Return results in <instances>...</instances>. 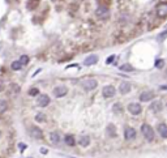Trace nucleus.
<instances>
[{
    "instance_id": "obj_8",
    "label": "nucleus",
    "mask_w": 167,
    "mask_h": 158,
    "mask_svg": "<svg viewBox=\"0 0 167 158\" xmlns=\"http://www.w3.org/2000/svg\"><path fill=\"white\" fill-rule=\"evenodd\" d=\"M124 137H125V140H128V141L133 140L136 137V129L132 127H125V129H124Z\"/></svg>"
},
{
    "instance_id": "obj_23",
    "label": "nucleus",
    "mask_w": 167,
    "mask_h": 158,
    "mask_svg": "<svg viewBox=\"0 0 167 158\" xmlns=\"http://www.w3.org/2000/svg\"><path fill=\"white\" fill-rule=\"evenodd\" d=\"M120 71L131 72V71H133V67L131 66V64H123V66H120Z\"/></svg>"
},
{
    "instance_id": "obj_26",
    "label": "nucleus",
    "mask_w": 167,
    "mask_h": 158,
    "mask_svg": "<svg viewBox=\"0 0 167 158\" xmlns=\"http://www.w3.org/2000/svg\"><path fill=\"white\" fill-rule=\"evenodd\" d=\"M38 93H39V90H38V88H31L30 90H29V95L35 97V95H38Z\"/></svg>"
},
{
    "instance_id": "obj_18",
    "label": "nucleus",
    "mask_w": 167,
    "mask_h": 158,
    "mask_svg": "<svg viewBox=\"0 0 167 158\" xmlns=\"http://www.w3.org/2000/svg\"><path fill=\"white\" fill-rule=\"evenodd\" d=\"M38 5H39V0H29V1L26 3V7H27V9H30V10L35 9Z\"/></svg>"
},
{
    "instance_id": "obj_25",
    "label": "nucleus",
    "mask_w": 167,
    "mask_h": 158,
    "mask_svg": "<svg viewBox=\"0 0 167 158\" xmlns=\"http://www.w3.org/2000/svg\"><path fill=\"white\" fill-rule=\"evenodd\" d=\"M20 63L22 64V66L27 64V63H29V56H27V55H22V56L20 57Z\"/></svg>"
},
{
    "instance_id": "obj_33",
    "label": "nucleus",
    "mask_w": 167,
    "mask_h": 158,
    "mask_svg": "<svg viewBox=\"0 0 167 158\" xmlns=\"http://www.w3.org/2000/svg\"><path fill=\"white\" fill-rule=\"evenodd\" d=\"M41 153H43V154H46V153H47V149L42 148V149H41Z\"/></svg>"
},
{
    "instance_id": "obj_4",
    "label": "nucleus",
    "mask_w": 167,
    "mask_h": 158,
    "mask_svg": "<svg viewBox=\"0 0 167 158\" xmlns=\"http://www.w3.org/2000/svg\"><path fill=\"white\" fill-rule=\"evenodd\" d=\"M115 88H114L112 85H106L103 89H102V94H103L105 98H112L114 95H115Z\"/></svg>"
},
{
    "instance_id": "obj_31",
    "label": "nucleus",
    "mask_w": 167,
    "mask_h": 158,
    "mask_svg": "<svg viewBox=\"0 0 167 158\" xmlns=\"http://www.w3.org/2000/svg\"><path fill=\"white\" fill-rule=\"evenodd\" d=\"M115 59V56H110V57H107V60H106V63L107 64H110V63H112V60Z\"/></svg>"
},
{
    "instance_id": "obj_35",
    "label": "nucleus",
    "mask_w": 167,
    "mask_h": 158,
    "mask_svg": "<svg viewBox=\"0 0 167 158\" xmlns=\"http://www.w3.org/2000/svg\"><path fill=\"white\" fill-rule=\"evenodd\" d=\"M161 89H167V86H161Z\"/></svg>"
},
{
    "instance_id": "obj_30",
    "label": "nucleus",
    "mask_w": 167,
    "mask_h": 158,
    "mask_svg": "<svg viewBox=\"0 0 167 158\" xmlns=\"http://www.w3.org/2000/svg\"><path fill=\"white\" fill-rule=\"evenodd\" d=\"M163 64H165V62H163V60H157V63H155V67H157V68H162Z\"/></svg>"
},
{
    "instance_id": "obj_29",
    "label": "nucleus",
    "mask_w": 167,
    "mask_h": 158,
    "mask_svg": "<svg viewBox=\"0 0 167 158\" xmlns=\"http://www.w3.org/2000/svg\"><path fill=\"white\" fill-rule=\"evenodd\" d=\"M10 88H12V93H13V94H17V93L20 92V88H19V86H16V85H12Z\"/></svg>"
},
{
    "instance_id": "obj_10",
    "label": "nucleus",
    "mask_w": 167,
    "mask_h": 158,
    "mask_svg": "<svg viewBox=\"0 0 167 158\" xmlns=\"http://www.w3.org/2000/svg\"><path fill=\"white\" fill-rule=\"evenodd\" d=\"M30 135H31L33 139H38V140L43 139V132H42L41 128H38V127H31L30 128Z\"/></svg>"
},
{
    "instance_id": "obj_13",
    "label": "nucleus",
    "mask_w": 167,
    "mask_h": 158,
    "mask_svg": "<svg viewBox=\"0 0 167 158\" xmlns=\"http://www.w3.org/2000/svg\"><path fill=\"white\" fill-rule=\"evenodd\" d=\"M98 62V56L97 55H89L86 59H85V62H84V64L85 66H94L95 63Z\"/></svg>"
},
{
    "instance_id": "obj_15",
    "label": "nucleus",
    "mask_w": 167,
    "mask_h": 158,
    "mask_svg": "<svg viewBox=\"0 0 167 158\" xmlns=\"http://www.w3.org/2000/svg\"><path fill=\"white\" fill-rule=\"evenodd\" d=\"M106 132H107V135L110 136V137H116V128L114 124H108L107 128H106Z\"/></svg>"
},
{
    "instance_id": "obj_6",
    "label": "nucleus",
    "mask_w": 167,
    "mask_h": 158,
    "mask_svg": "<svg viewBox=\"0 0 167 158\" xmlns=\"http://www.w3.org/2000/svg\"><path fill=\"white\" fill-rule=\"evenodd\" d=\"M67 93H68V89H67V86H64V85H59L54 89V95L56 97V98H62V97H64Z\"/></svg>"
},
{
    "instance_id": "obj_20",
    "label": "nucleus",
    "mask_w": 167,
    "mask_h": 158,
    "mask_svg": "<svg viewBox=\"0 0 167 158\" xmlns=\"http://www.w3.org/2000/svg\"><path fill=\"white\" fill-rule=\"evenodd\" d=\"M112 111H114V114H123L122 103H115V105L112 106Z\"/></svg>"
},
{
    "instance_id": "obj_14",
    "label": "nucleus",
    "mask_w": 167,
    "mask_h": 158,
    "mask_svg": "<svg viewBox=\"0 0 167 158\" xmlns=\"http://www.w3.org/2000/svg\"><path fill=\"white\" fill-rule=\"evenodd\" d=\"M158 132H159V135L162 136L163 139H167V125L165 123H161V124H158Z\"/></svg>"
},
{
    "instance_id": "obj_16",
    "label": "nucleus",
    "mask_w": 167,
    "mask_h": 158,
    "mask_svg": "<svg viewBox=\"0 0 167 158\" xmlns=\"http://www.w3.org/2000/svg\"><path fill=\"white\" fill-rule=\"evenodd\" d=\"M150 110L153 113H159V111L162 110V103L159 102V101H155V102H153L150 105Z\"/></svg>"
},
{
    "instance_id": "obj_32",
    "label": "nucleus",
    "mask_w": 167,
    "mask_h": 158,
    "mask_svg": "<svg viewBox=\"0 0 167 158\" xmlns=\"http://www.w3.org/2000/svg\"><path fill=\"white\" fill-rule=\"evenodd\" d=\"M19 145H20V149H21V150L25 149V144H19Z\"/></svg>"
},
{
    "instance_id": "obj_5",
    "label": "nucleus",
    "mask_w": 167,
    "mask_h": 158,
    "mask_svg": "<svg viewBox=\"0 0 167 158\" xmlns=\"http://www.w3.org/2000/svg\"><path fill=\"white\" fill-rule=\"evenodd\" d=\"M128 111H129L132 115H138V114H141V111H143V107H141L140 103L132 102V103L128 105Z\"/></svg>"
},
{
    "instance_id": "obj_24",
    "label": "nucleus",
    "mask_w": 167,
    "mask_h": 158,
    "mask_svg": "<svg viewBox=\"0 0 167 158\" xmlns=\"http://www.w3.org/2000/svg\"><path fill=\"white\" fill-rule=\"evenodd\" d=\"M7 107H8V105H7L5 101H0V114L4 113V111L7 110Z\"/></svg>"
},
{
    "instance_id": "obj_9",
    "label": "nucleus",
    "mask_w": 167,
    "mask_h": 158,
    "mask_svg": "<svg viewBox=\"0 0 167 158\" xmlns=\"http://www.w3.org/2000/svg\"><path fill=\"white\" fill-rule=\"evenodd\" d=\"M157 14L158 17H166L167 16V3H161L157 5Z\"/></svg>"
},
{
    "instance_id": "obj_1",
    "label": "nucleus",
    "mask_w": 167,
    "mask_h": 158,
    "mask_svg": "<svg viewBox=\"0 0 167 158\" xmlns=\"http://www.w3.org/2000/svg\"><path fill=\"white\" fill-rule=\"evenodd\" d=\"M141 132H143V135H144L146 141H153V140H154V131H153V128L149 124H143Z\"/></svg>"
},
{
    "instance_id": "obj_28",
    "label": "nucleus",
    "mask_w": 167,
    "mask_h": 158,
    "mask_svg": "<svg viewBox=\"0 0 167 158\" xmlns=\"http://www.w3.org/2000/svg\"><path fill=\"white\" fill-rule=\"evenodd\" d=\"M45 119H46V118H45V115L42 113H38L37 116H35V120H37V121H43Z\"/></svg>"
},
{
    "instance_id": "obj_7",
    "label": "nucleus",
    "mask_w": 167,
    "mask_h": 158,
    "mask_svg": "<svg viewBox=\"0 0 167 158\" xmlns=\"http://www.w3.org/2000/svg\"><path fill=\"white\" fill-rule=\"evenodd\" d=\"M50 103V97L47 94H39L37 98V105L39 107H46Z\"/></svg>"
},
{
    "instance_id": "obj_22",
    "label": "nucleus",
    "mask_w": 167,
    "mask_h": 158,
    "mask_svg": "<svg viewBox=\"0 0 167 158\" xmlns=\"http://www.w3.org/2000/svg\"><path fill=\"white\" fill-rule=\"evenodd\" d=\"M10 67H12L13 71H19V69H21V68H22V64L20 63V60H17V62H13Z\"/></svg>"
},
{
    "instance_id": "obj_27",
    "label": "nucleus",
    "mask_w": 167,
    "mask_h": 158,
    "mask_svg": "<svg viewBox=\"0 0 167 158\" xmlns=\"http://www.w3.org/2000/svg\"><path fill=\"white\" fill-rule=\"evenodd\" d=\"M167 38V30H165V31H162V33L161 34H159L158 35V41H165V39Z\"/></svg>"
},
{
    "instance_id": "obj_36",
    "label": "nucleus",
    "mask_w": 167,
    "mask_h": 158,
    "mask_svg": "<svg viewBox=\"0 0 167 158\" xmlns=\"http://www.w3.org/2000/svg\"><path fill=\"white\" fill-rule=\"evenodd\" d=\"M0 135H1V133H0Z\"/></svg>"
},
{
    "instance_id": "obj_12",
    "label": "nucleus",
    "mask_w": 167,
    "mask_h": 158,
    "mask_svg": "<svg viewBox=\"0 0 167 158\" xmlns=\"http://www.w3.org/2000/svg\"><path fill=\"white\" fill-rule=\"evenodd\" d=\"M131 89H132V85H131L129 82H122L120 86H119V92L122 93V94H127V93H129Z\"/></svg>"
},
{
    "instance_id": "obj_2",
    "label": "nucleus",
    "mask_w": 167,
    "mask_h": 158,
    "mask_svg": "<svg viewBox=\"0 0 167 158\" xmlns=\"http://www.w3.org/2000/svg\"><path fill=\"white\" fill-rule=\"evenodd\" d=\"M95 14H97V17L99 20H107L110 17V9L105 5H99L97 10H95Z\"/></svg>"
},
{
    "instance_id": "obj_3",
    "label": "nucleus",
    "mask_w": 167,
    "mask_h": 158,
    "mask_svg": "<svg viewBox=\"0 0 167 158\" xmlns=\"http://www.w3.org/2000/svg\"><path fill=\"white\" fill-rule=\"evenodd\" d=\"M97 86H98V82H97V80H94V78H88V80L82 81V88L88 92L94 90Z\"/></svg>"
},
{
    "instance_id": "obj_34",
    "label": "nucleus",
    "mask_w": 167,
    "mask_h": 158,
    "mask_svg": "<svg viewBox=\"0 0 167 158\" xmlns=\"http://www.w3.org/2000/svg\"><path fill=\"white\" fill-rule=\"evenodd\" d=\"M3 88H4V84H3V81H0V90H3Z\"/></svg>"
},
{
    "instance_id": "obj_19",
    "label": "nucleus",
    "mask_w": 167,
    "mask_h": 158,
    "mask_svg": "<svg viewBox=\"0 0 167 158\" xmlns=\"http://www.w3.org/2000/svg\"><path fill=\"white\" fill-rule=\"evenodd\" d=\"M50 140H51L52 144H55V145H58L59 141H60V136L58 132H52V133H50Z\"/></svg>"
},
{
    "instance_id": "obj_21",
    "label": "nucleus",
    "mask_w": 167,
    "mask_h": 158,
    "mask_svg": "<svg viewBox=\"0 0 167 158\" xmlns=\"http://www.w3.org/2000/svg\"><path fill=\"white\" fill-rule=\"evenodd\" d=\"M65 144L69 146H74V144H76V141H74V137L72 135H67L65 136Z\"/></svg>"
},
{
    "instance_id": "obj_11",
    "label": "nucleus",
    "mask_w": 167,
    "mask_h": 158,
    "mask_svg": "<svg viewBox=\"0 0 167 158\" xmlns=\"http://www.w3.org/2000/svg\"><path fill=\"white\" fill-rule=\"evenodd\" d=\"M154 98V93L153 92H143L140 94V101L141 102H149Z\"/></svg>"
},
{
    "instance_id": "obj_17",
    "label": "nucleus",
    "mask_w": 167,
    "mask_h": 158,
    "mask_svg": "<svg viewBox=\"0 0 167 158\" xmlns=\"http://www.w3.org/2000/svg\"><path fill=\"white\" fill-rule=\"evenodd\" d=\"M79 144L80 145H82V146H88L89 144H90V137H89V136H85V135L80 136L79 137Z\"/></svg>"
}]
</instances>
